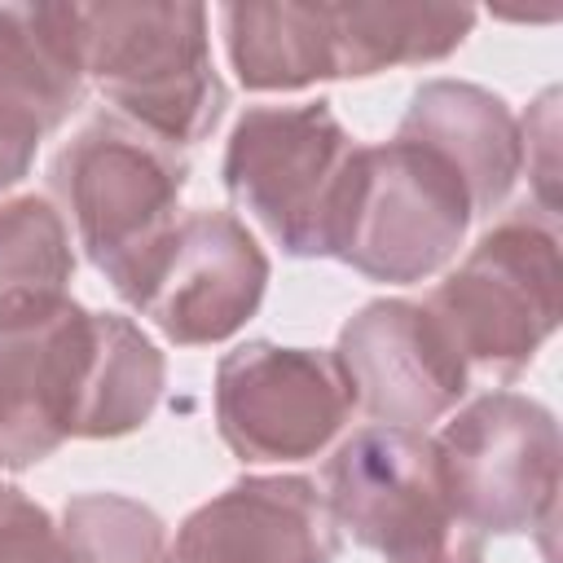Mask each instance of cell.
Segmentation results:
<instances>
[{"label":"cell","instance_id":"cell-1","mask_svg":"<svg viewBox=\"0 0 563 563\" xmlns=\"http://www.w3.org/2000/svg\"><path fill=\"white\" fill-rule=\"evenodd\" d=\"M185 176L176 145L123 119H92L53 158L48 180L66 207V233L128 303L141 299L176 233Z\"/></svg>","mask_w":563,"mask_h":563},{"label":"cell","instance_id":"cell-2","mask_svg":"<svg viewBox=\"0 0 563 563\" xmlns=\"http://www.w3.org/2000/svg\"><path fill=\"white\" fill-rule=\"evenodd\" d=\"M79 40L84 75L150 136L194 145L220 123L224 84L198 4H79Z\"/></svg>","mask_w":563,"mask_h":563},{"label":"cell","instance_id":"cell-3","mask_svg":"<svg viewBox=\"0 0 563 563\" xmlns=\"http://www.w3.org/2000/svg\"><path fill=\"white\" fill-rule=\"evenodd\" d=\"M471 216L462 176L435 150L400 136L356 145L330 255L374 282H418L453 260Z\"/></svg>","mask_w":563,"mask_h":563},{"label":"cell","instance_id":"cell-4","mask_svg":"<svg viewBox=\"0 0 563 563\" xmlns=\"http://www.w3.org/2000/svg\"><path fill=\"white\" fill-rule=\"evenodd\" d=\"M352 154L356 145L330 101L255 106L229 136L224 189L282 251L330 255Z\"/></svg>","mask_w":563,"mask_h":563},{"label":"cell","instance_id":"cell-5","mask_svg":"<svg viewBox=\"0 0 563 563\" xmlns=\"http://www.w3.org/2000/svg\"><path fill=\"white\" fill-rule=\"evenodd\" d=\"M563 268L550 224L510 216L440 282L427 312L444 325L457 356L484 374L515 378L559 325Z\"/></svg>","mask_w":563,"mask_h":563},{"label":"cell","instance_id":"cell-6","mask_svg":"<svg viewBox=\"0 0 563 563\" xmlns=\"http://www.w3.org/2000/svg\"><path fill=\"white\" fill-rule=\"evenodd\" d=\"M449 510L475 532H528L554 519L559 427L519 391H488L435 440Z\"/></svg>","mask_w":563,"mask_h":563},{"label":"cell","instance_id":"cell-7","mask_svg":"<svg viewBox=\"0 0 563 563\" xmlns=\"http://www.w3.org/2000/svg\"><path fill=\"white\" fill-rule=\"evenodd\" d=\"M352 413L334 352L246 343L220 361L216 422L242 462L312 457Z\"/></svg>","mask_w":563,"mask_h":563},{"label":"cell","instance_id":"cell-8","mask_svg":"<svg viewBox=\"0 0 563 563\" xmlns=\"http://www.w3.org/2000/svg\"><path fill=\"white\" fill-rule=\"evenodd\" d=\"M325 506L361 545L405 563L453 532L435 440L409 427H361L325 462Z\"/></svg>","mask_w":563,"mask_h":563},{"label":"cell","instance_id":"cell-9","mask_svg":"<svg viewBox=\"0 0 563 563\" xmlns=\"http://www.w3.org/2000/svg\"><path fill=\"white\" fill-rule=\"evenodd\" d=\"M352 405L378 427H427L466 391V361L427 303L378 299L361 308L334 347Z\"/></svg>","mask_w":563,"mask_h":563},{"label":"cell","instance_id":"cell-10","mask_svg":"<svg viewBox=\"0 0 563 563\" xmlns=\"http://www.w3.org/2000/svg\"><path fill=\"white\" fill-rule=\"evenodd\" d=\"M268 260L229 211H189L132 303L167 339L194 347L229 339L260 303Z\"/></svg>","mask_w":563,"mask_h":563},{"label":"cell","instance_id":"cell-11","mask_svg":"<svg viewBox=\"0 0 563 563\" xmlns=\"http://www.w3.org/2000/svg\"><path fill=\"white\" fill-rule=\"evenodd\" d=\"M339 523L317 484L299 475L238 479L198 506L167 563H334Z\"/></svg>","mask_w":563,"mask_h":563},{"label":"cell","instance_id":"cell-12","mask_svg":"<svg viewBox=\"0 0 563 563\" xmlns=\"http://www.w3.org/2000/svg\"><path fill=\"white\" fill-rule=\"evenodd\" d=\"M79 4H0V189L84 97Z\"/></svg>","mask_w":563,"mask_h":563},{"label":"cell","instance_id":"cell-13","mask_svg":"<svg viewBox=\"0 0 563 563\" xmlns=\"http://www.w3.org/2000/svg\"><path fill=\"white\" fill-rule=\"evenodd\" d=\"M400 141L435 150L462 176L475 211H493L510 194L523 163L519 123L506 101L453 79H435L413 92L400 119Z\"/></svg>","mask_w":563,"mask_h":563},{"label":"cell","instance_id":"cell-14","mask_svg":"<svg viewBox=\"0 0 563 563\" xmlns=\"http://www.w3.org/2000/svg\"><path fill=\"white\" fill-rule=\"evenodd\" d=\"M220 18L246 88H303L334 75L330 4H229Z\"/></svg>","mask_w":563,"mask_h":563},{"label":"cell","instance_id":"cell-15","mask_svg":"<svg viewBox=\"0 0 563 563\" xmlns=\"http://www.w3.org/2000/svg\"><path fill=\"white\" fill-rule=\"evenodd\" d=\"M75 273L66 220L44 198L0 202V334L31 330L70 303Z\"/></svg>","mask_w":563,"mask_h":563},{"label":"cell","instance_id":"cell-16","mask_svg":"<svg viewBox=\"0 0 563 563\" xmlns=\"http://www.w3.org/2000/svg\"><path fill=\"white\" fill-rule=\"evenodd\" d=\"M475 22L466 4H330L334 75H374L453 53Z\"/></svg>","mask_w":563,"mask_h":563},{"label":"cell","instance_id":"cell-17","mask_svg":"<svg viewBox=\"0 0 563 563\" xmlns=\"http://www.w3.org/2000/svg\"><path fill=\"white\" fill-rule=\"evenodd\" d=\"M158 387H163L158 347L128 317L97 312V347H92L79 435H123L141 427L154 413Z\"/></svg>","mask_w":563,"mask_h":563},{"label":"cell","instance_id":"cell-18","mask_svg":"<svg viewBox=\"0 0 563 563\" xmlns=\"http://www.w3.org/2000/svg\"><path fill=\"white\" fill-rule=\"evenodd\" d=\"M62 537L75 563H167V537L154 510L119 493H84L66 506Z\"/></svg>","mask_w":563,"mask_h":563},{"label":"cell","instance_id":"cell-19","mask_svg":"<svg viewBox=\"0 0 563 563\" xmlns=\"http://www.w3.org/2000/svg\"><path fill=\"white\" fill-rule=\"evenodd\" d=\"M0 563H75L66 537L22 488L0 501Z\"/></svg>","mask_w":563,"mask_h":563},{"label":"cell","instance_id":"cell-20","mask_svg":"<svg viewBox=\"0 0 563 563\" xmlns=\"http://www.w3.org/2000/svg\"><path fill=\"white\" fill-rule=\"evenodd\" d=\"M405 563H484V550H479V532L457 523L453 532H444L435 545H427L422 554L405 559Z\"/></svg>","mask_w":563,"mask_h":563},{"label":"cell","instance_id":"cell-21","mask_svg":"<svg viewBox=\"0 0 563 563\" xmlns=\"http://www.w3.org/2000/svg\"><path fill=\"white\" fill-rule=\"evenodd\" d=\"M4 493H9V484H0V501H4Z\"/></svg>","mask_w":563,"mask_h":563}]
</instances>
